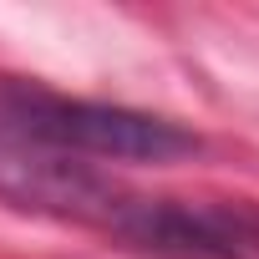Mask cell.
I'll return each instance as SVG.
<instances>
[{
	"label": "cell",
	"mask_w": 259,
	"mask_h": 259,
	"mask_svg": "<svg viewBox=\"0 0 259 259\" xmlns=\"http://www.w3.org/2000/svg\"><path fill=\"white\" fill-rule=\"evenodd\" d=\"M0 203L97 229L153 259H259V203L173 198L112 183L102 168L0 133Z\"/></svg>",
	"instance_id": "obj_1"
},
{
	"label": "cell",
	"mask_w": 259,
	"mask_h": 259,
	"mask_svg": "<svg viewBox=\"0 0 259 259\" xmlns=\"http://www.w3.org/2000/svg\"><path fill=\"white\" fill-rule=\"evenodd\" d=\"M0 133L76 163H178L203 153V138L173 117L117 102L61 97L36 81H0Z\"/></svg>",
	"instance_id": "obj_2"
}]
</instances>
